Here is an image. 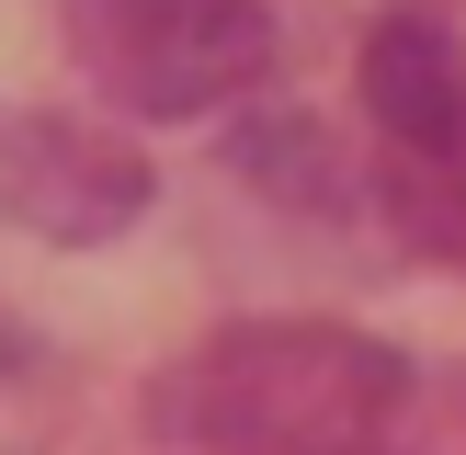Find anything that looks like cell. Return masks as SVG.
Masks as SVG:
<instances>
[{"label": "cell", "instance_id": "obj_1", "mask_svg": "<svg viewBox=\"0 0 466 455\" xmlns=\"http://www.w3.org/2000/svg\"><path fill=\"white\" fill-rule=\"evenodd\" d=\"M205 455H399L410 432V364L330 318H250L217 330L159 387Z\"/></svg>", "mask_w": 466, "mask_h": 455}, {"label": "cell", "instance_id": "obj_2", "mask_svg": "<svg viewBox=\"0 0 466 455\" xmlns=\"http://www.w3.org/2000/svg\"><path fill=\"white\" fill-rule=\"evenodd\" d=\"M80 68L126 114H217L273 68V12L262 0H57Z\"/></svg>", "mask_w": 466, "mask_h": 455}, {"label": "cell", "instance_id": "obj_3", "mask_svg": "<svg viewBox=\"0 0 466 455\" xmlns=\"http://www.w3.org/2000/svg\"><path fill=\"white\" fill-rule=\"evenodd\" d=\"M148 205V159L126 136H91L68 114H12L0 126V217L46 228V239H114Z\"/></svg>", "mask_w": 466, "mask_h": 455}, {"label": "cell", "instance_id": "obj_4", "mask_svg": "<svg viewBox=\"0 0 466 455\" xmlns=\"http://www.w3.org/2000/svg\"><path fill=\"white\" fill-rule=\"evenodd\" d=\"M364 114L410 171H466V35L432 0H399L364 46Z\"/></svg>", "mask_w": 466, "mask_h": 455}]
</instances>
